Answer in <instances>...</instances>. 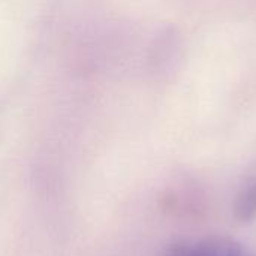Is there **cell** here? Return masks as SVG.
Masks as SVG:
<instances>
[{"label":"cell","instance_id":"6da1fadb","mask_svg":"<svg viewBox=\"0 0 256 256\" xmlns=\"http://www.w3.org/2000/svg\"><path fill=\"white\" fill-rule=\"evenodd\" d=\"M184 256H254L240 242L213 236L202 238L194 244L188 243Z\"/></svg>","mask_w":256,"mask_h":256},{"label":"cell","instance_id":"7a4b0ae2","mask_svg":"<svg viewBox=\"0 0 256 256\" xmlns=\"http://www.w3.org/2000/svg\"><path fill=\"white\" fill-rule=\"evenodd\" d=\"M234 216L238 222L248 224L256 218V168L243 180L234 201Z\"/></svg>","mask_w":256,"mask_h":256},{"label":"cell","instance_id":"3957f363","mask_svg":"<svg viewBox=\"0 0 256 256\" xmlns=\"http://www.w3.org/2000/svg\"><path fill=\"white\" fill-rule=\"evenodd\" d=\"M186 248H188V242H180V243H174L172 246H170L165 254L162 256H184L186 254Z\"/></svg>","mask_w":256,"mask_h":256}]
</instances>
